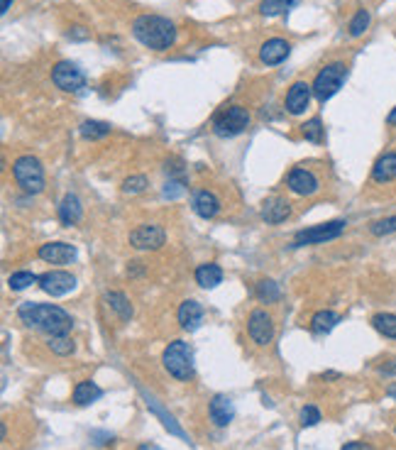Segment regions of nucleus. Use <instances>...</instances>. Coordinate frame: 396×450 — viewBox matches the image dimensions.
Masks as SVG:
<instances>
[{
    "label": "nucleus",
    "instance_id": "1",
    "mask_svg": "<svg viewBox=\"0 0 396 450\" xmlns=\"http://www.w3.org/2000/svg\"><path fill=\"white\" fill-rule=\"evenodd\" d=\"M18 316L25 326L40 328V331L49 333L52 338L54 336H69L71 326H74L71 316L66 314L64 309L52 306V304H32V301H27V304H22L18 309Z\"/></svg>",
    "mask_w": 396,
    "mask_h": 450
},
{
    "label": "nucleus",
    "instance_id": "2",
    "mask_svg": "<svg viewBox=\"0 0 396 450\" xmlns=\"http://www.w3.org/2000/svg\"><path fill=\"white\" fill-rule=\"evenodd\" d=\"M132 35L147 49L167 52L176 42V27L172 20L162 18V15H140V18L132 23Z\"/></svg>",
    "mask_w": 396,
    "mask_h": 450
},
{
    "label": "nucleus",
    "instance_id": "3",
    "mask_svg": "<svg viewBox=\"0 0 396 450\" xmlns=\"http://www.w3.org/2000/svg\"><path fill=\"white\" fill-rule=\"evenodd\" d=\"M162 362H164V370L172 377H176V380L189 382L191 377H194V353H191L189 343H184V340L169 343L162 355Z\"/></svg>",
    "mask_w": 396,
    "mask_h": 450
},
{
    "label": "nucleus",
    "instance_id": "4",
    "mask_svg": "<svg viewBox=\"0 0 396 450\" xmlns=\"http://www.w3.org/2000/svg\"><path fill=\"white\" fill-rule=\"evenodd\" d=\"M13 174H15V181H18V186L22 191H27V194H42L44 167L37 157H32V155L18 157L13 162Z\"/></svg>",
    "mask_w": 396,
    "mask_h": 450
},
{
    "label": "nucleus",
    "instance_id": "5",
    "mask_svg": "<svg viewBox=\"0 0 396 450\" xmlns=\"http://www.w3.org/2000/svg\"><path fill=\"white\" fill-rule=\"evenodd\" d=\"M345 79H348V67H345L343 62H333L328 64L326 69L318 71L316 81H313V96L318 98V101L326 103L328 98H333L335 93H338L340 89H343Z\"/></svg>",
    "mask_w": 396,
    "mask_h": 450
},
{
    "label": "nucleus",
    "instance_id": "6",
    "mask_svg": "<svg viewBox=\"0 0 396 450\" xmlns=\"http://www.w3.org/2000/svg\"><path fill=\"white\" fill-rule=\"evenodd\" d=\"M250 125V111L242 106H230L213 118V133L218 137H238Z\"/></svg>",
    "mask_w": 396,
    "mask_h": 450
},
{
    "label": "nucleus",
    "instance_id": "7",
    "mask_svg": "<svg viewBox=\"0 0 396 450\" xmlns=\"http://www.w3.org/2000/svg\"><path fill=\"white\" fill-rule=\"evenodd\" d=\"M343 230H345V221H330V223L313 225V228L296 233L294 248H304V245H321V243H328V240H335V238H338V235L343 233Z\"/></svg>",
    "mask_w": 396,
    "mask_h": 450
},
{
    "label": "nucleus",
    "instance_id": "8",
    "mask_svg": "<svg viewBox=\"0 0 396 450\" xmlns=\"http://www.w3.org/2000/svg\"><path fill=\"white\" fill-rule=\"evenodd\" d=\"M52 81L57 89H62L66 93H79L86 86L84 71L71 62H59L57 67L52 69Z\"/></svg>",
    "mask_w": 396,
    "mask_h": 450
},
{
    "label": "nucleus",
    "instance_id": "9",
    "mask_svg": "<svg viewBox=\"0 0 396 450\" xmlns=\"http://www.w3.org/2000/svg\"><path fill=\"white\" fill-rule=\"evenodd\" d=\"M247 331L257 345H269L274 338V321L264 309H255L247 318Z\"/></svg>",
    "mask_w": 396,
    "mask_h": 450
},
{
    "label": "nucleus",
    "instance_id": "10",
    "mask_svg": "<svg viewBox=\"0 0 396 450\" xmlns=\"http://www.w3.org/2000/svg\"><path fill=\"white\" fill-rule=\"evenodd\" d=\"M167 240L159 225H140L130 233V245L135 250H159Z\"/></svg>",
    "mask_w": 396,
    "mask_h": 450
},
{
    "label": "nucleus",
    "instance_id": "11",
    "mask_svg": "<svg viewBox=\"0 0 396 450\" xmlns=\"http://www.w3.org/2000/svg\"><path fill=\"white\" fill-rule=\"evenodd\" d=\"M74 287H76V279L64 270L44 272L40 277V289L47 294H52V296H64V294H69Z\"/></svg>",
    "mask_w": 396,
    "mask_h": 450
},
{
    "label": "nucleus",
    "instance_id": "12",
    "mask_svg": "<svg viewBox=\"0 0 396 450\" xmlns=\"http://www.w3.org/2000/svg\"><path fill=\"white\" fill-rule=\"evenodd\" d=\"M311 93L313 89L306 81H294L289 93H286V111L291 115H301L308 108V103H311Z\"/></svg>",
    "mask_w": 396,
    "mask_h": 450
},
{
    "label": "nucleus",
    "instance_id": "13",
    "mask_svg": "<svg viewBox=\"0 0 396 450\" xmlns=\"http://www.w3.org/2000/svg\"><path fill=\"white\" fill-rule=\"evenodd\" d=\"M286 186L294 191L296 196H313L318 191V179L308 169H294V172L286 177Z\"/></svg>",
    "mask_w": 396,
    "mask_h": 450
},
{
    "label": "nucleus",
    "instance_id": "14",
    "mask_svg": "<svg viewBox=\"0 0 396 450\" xmlns=\"http://www.w3.org/2000/svg\"><path fill=\"white\" fill-rule=\"evenodd\" d=\"M40 260L49 262V265H66V262L76 260V248L69 243H47L40 248Z\"/></svg>",
    "mask_w": 396,
    "mask_h": 450
},
{
    "label": "nucleus",
    "instance_id": "15",
    "mask_svg": "<svg viewBox=\"0 0 396 450\" xmlns=\"http://www.w3.org/2000/svg\"><path fill=\"white\" fill-rule=\"evenodd\" d=\"M291 52V45L286 40H279V37H274V40H267L260 49V59L267 67H274V64H282L286 57H289Z\"/></svg>",
    "mask_w": 396,
    "mask_h": 450
},
{
    "label": "nucleus",
    "instance_id": "16",
    "mask_svg": "<svg viewBox=\"0 0 396 450\" xmlns=\"http://www.w3.org/2000/svg\"><path fill=\"white\" fill-rule=\"evenodd\" d=\"M208 414H211L213 424L223 428V426H228L230 421H233L235 406H233V402H230V397H225V394H216L211 406H208Z\"/></svg>",
    "mask_w": 396,
    "mask_h": 450
},
{
    "label": "nucleus",
    "instance_id": "17",
    "mask_svg": "<svg viewBox=\"0 0 396 450\" xmlns=\"http://www.w3.org/2000/svg\"><path fill=\"white\" fill-rule=\"evenodd\" d=\"M289 216H291L289 201L282 199V196H272V199L264 201V206H262V218H264L267 223H272V225L284 223Z\"/></svg>",
    "mask_w": 396,
    "mask_h": 450
},
{
    "label": "nucleus",
    "instance_id": "18",
    "mask_svg": "<svg viewBox=\"0 0 396 450\" xmlns=\"http://www.w3.org/2000/svg\"><path fill=\"white\" fill-rule=\"evenodd\" d=\"M81 218H84V206H81L79 196L66 194L59 203V221L64 225H76L81 223Z\"/></svg>",
    "mask_w": 396,
    "mask_h": 450
},
{
    "label": "nucleus",
    "instance_id": "19",
    "mask_svg": "<svg viewBox=\"0 0 396 450\" xmlns=\"http://www.w3.org/2000/svg\"><path fill=\"white\" fill-rule=\"evenodd\" d=\"M372 179L377 184H389L396 179V152H387L374 162L372 167Z\"/></svg>",
    "mask_w": 396,
    "mask_h": 450
},
{
    "label": "nucleus",
    "instance_id": "20",
    "mask_svg": "<svg viewBox=\"0 0 396 450\" xmlns=\"http://www.w3.org/2000/svg\"><path fill=\"white\" fill-rule=\"evenodd\" d=\"M201 321H203V309L198 301L189 299L179 306V323L184 331H196V328L201 326Z\"/></svg>",
    "mask_w": 396,
    "mask_h": 450
},
{
    "label": "nucleus",
    "instance_id": "21",
    "mask_svg": "<svg viewBox=\"0 0 396 450\" xmlns=\"http://www.w3.org/2000/svg\"><path fill=\"white\" fill-rule=\"evenodd\" d=\"M194 211L198 213L201 218H216L218 211H220V201L218 196L213 194V191H198L194 196Z\"/></svg>",
    "mask_w": 396,
    "mask_h": 450
},
{
    "label": "nucleus",
    "instance_id": "22",
    "mask_svg": "<svg viewBox=\"0 0 396 450\" xmlns=\"http://www.w3.org/2000/svg\"><path fill=\"white\" fill-rule=\"evenodd\" d=\"M196 282L201 284L203 289H216L218 284L223 282V270H220L218 265H213V262L201 265L196 270Z\"/></svg>",
    "mask_w": 396,
    "mask_h": 450
},
{
    "label": "nucleus",
    "instance_id": "23",
    "mask_svg": "<svg viewBox=\"0 0 396 450\" xmlns=\"http://www.w3.org/2000/svg\"><path fill=\"white\" fill-rule=\"evenodd\" d=\"M101 394H103V389L98 387L96 382H79L74 387V402L79 404V406H88V404H93L96 399H101Z\"/></svg>",
    "mask_w": 396,
    "mask_h": 450
},
{
    "label": "nucleus",
    "instance_id": "24",
    "mask_svg": "<svg viewBox=\"0 0 396 450\" xmlns=\"http://www.w3.org/2000/svg\"><path fill=\"white\" fill-rule=\"evenodd\" d=\"M340 316L335 314V311H318L316 316L311 318V328L313 333H318V336H323V333H330L335 326H338Z\"/></svg>",
    "mask_w": 396,
    "mask_h": 450
},
{
    "label": "nucleus",
    "instance_id": "25",
    "mask_svg": "<svg viewBox=\"0 0 396 450\" xmlns=\"http://www.w3.org/2000/svg\"><path fill=\"white\" fill-rule=\"evenodd\" d=\"M106 301H108V306L115 311L123 321H130L132 318V306H130V301H128V296L125 294H120V292H108L106 294Z\"/></svg>",
    "mask_w": 396,
    "mask_h": 450
},
{
    "label": "nucleus",
    "instance_id": "26",
    "mask_svg": "<svg viewBox=\"0 0 396 450\" xmlns=\"http://www.w3.org/2000/svg\"><path fill=\"white\" fill-rule=\"evenodd\" d=\"M372 326L377 333H382L384 338L396 340V316L394 314H377L372 316Z\"/></svg>",
    "mask_w": 396,
    "mask_h": 450
},
{
    "label": "nucleus",
    "instance_id": "27",
    "mask_svg": "<svg viewBox=\"0 0 396 450\" xmlns=\"http://www.w3.org/2000/svg\"><path fill=\"white\" fill-rule=\"evenodd\" d=\"M108 133H110V125L101 123V120H86V123L81 125V135H84L86 140H101V137H106Z\"/></svg>",
    "mask_w": 396,
    "mask_h": 450
},
{
    "label": "nucleus",
    "instance_id": "28",
    "mask_svg": "<svg viewBox=\"0 0 396 450\" xmlns=\"http://www.w3.org/2000/svg\"><path fill=\"white\" fill-rule=\"evenodd\" d=\"M8 284L13 292H22V289L32 287V284H40V277L32 272H15V274H10Z\"/></svg>",
    "mask_w": 396,
    "mask_h": 450
},
{
    "label": "nucleus",
    "instance_id": "29",
    "mask_svg": "<svg viewBox=\"0 0 396 450\" xmlns=\"http://www.w3.org/2000/svg\"><path fill=\"white\" fill-rule=\"evenodd\" d=\"M296 3H299V0H264L260 5V10H262V15H267V18H274V15L286 13V10Z\"/></svg>",
    "mask_w": 396,
    "mask_h": 450
},
{
    "label": "nucleus",
    "instance_id": "30",
    "mask_svg": "<svg viewBox=\"0 0 396 450\" xmlns=\"http://www.w3.org/2000/svg\"><path fill=\"white\" fill-rule=\"evenodd\" d=\"M370 20L372 18H370V13H367V10H357L355 18L350 20V27H348L350 35L352 37H362L367 32V27H370Z\"/></svg>",
    "mask_w": 396,
    "mask_h": 450
},
{
    "label": "nucleus",
    "instance_id": "31",
    "mask_svg": "<svg viewBox=\"0 0 396 450\" xmlns=\"http://www.w3.org/2000/svg\"><path fill=\"white\" fill-rule=\"evenodd\" d=\"M257 296H260L262 301H267V304H274V301H279V287L277 282H272V279H264V282L257 284Z\"/></svg>",
    "mask_w": 396,
    "mask_h": 450
},
{
    "label": "nucleus",
    "instance_id": "32",
    "mask_svg": "<svg viewBox=\"0 0 396 450\" xmlns=\"http://www.w3.org/2000/svg\"><path fill=\"white\" fill-rule=\"evenodd\" d=\"M301 133H304L306 140L311 142H323V123L321 118H311L308 123L301 125Z\"/></svg>",
    "mask_w": 396,
    "mask_h": 450
},
{
    "label": "nucleus",
    "instance_id": "33",
    "mask_svg": "<svg viewBox=\"0 0 396 450\" xmlns=\"http://www.w3.org/2000/svg\"><path fill=\"white\" fill-rule=\"evenodd\" d=\"M49 348H52V353H57V355H71L74 353V343L69 340V336L49 338Z\"/></svg>",
    "mask_w": 396,
    "mask_h": 450
},
{
    "label": "nucleus",
    "instance_id": "34",
    "mask_svg": "<svg viewBox=\"0 0 396 450\" xmlns=\"http://www.w3.org/2000/svg\"><path fill=\"white\" fill-rule=\"evenodd\" d=\"M145 189H147V177H142V174H135V177H128L123 181L125 194H142Z\"/></svg>",
    "mask_w": 396,
    "mask_h": 450
},
{
    "label": "nucleus",
    "instance_id": "35",
    "mask_svg": "<svg viewBox=\"0 0 396 450\" xmlns=\"http://www.w3.org/2000/svg\"><path fill=\"white\" fill-rule=\"evenodd\" d=\"M389 233H396V216L384 218V221H377L372 225V235H389Z\"/></svg>",
    "mask_w": 396,
    "mask_h": 450
},
{
    "label": "nucleus",
    "instance_id": "36",
    "mask_svg": "<svg viewBox=\"0 0 396 450\" xmlns=\"http://www.w3.org/2000/svg\"><path fill=\"white\" fill-rule=\"evenodd\" d=\"M318 421H321V411H318L316 406H304V411H301V424L316 426Z\"/></svg>",
    "mask_w": 396,
    "mask_h": 450
},
{
    "label": "nucleus",
    "instance_id": "37",
    "mask_svg": "<svg viewBox=\"0 0 396 450\" xmlns=\"http://www.w3.org/2000/svg\"><path fill=\"white\" fill-rule=\"evenodd\" d=\"M181 194H184V184H181V181H169L167 189H164V196H167V199H179Z\"/></svg>",
    "mask_w": 396,
    "mask_h": 450
},
{
    "label": "nucleus",
    "instance_id": "38",
    "mask_svg": "<svg viewBox=\"0 0 396 450\" xmlns=\"http://www.w3.org/2000/svg\"><path fill=\"white\" fill-rule=\"evenodd\" d=\"M343 450H374L372 446H367V443H360V441H352V443H345Z\"/></svg>",
    "mask_w": 396,
    "mask_h": 450
},
{
    "label": "nucleus",
    "instance_id": "39",
    "mask_svg": "<svg viewBox=\"0 0 396 450\" xmlns=\"http://www.w3.org/2000/svg\"><path fill=\"white\" fill-rule=\"evenodd\" d=\"M69 37H71V40H86L88 32L84 30V27H74V30L69 32Z\"/></svg>",
    "mask_w": 396,
    "mask_h": 450
},
{
    "label": "nucleus",
    "instance_id": "40",
    "mask_svg": "<svg viewBox=\"0 0 396 450\" xmlns=\"http://www.w3.org/2000/svg\"><path fill=\"white\" fill-rule=\"evenodd\" d=\"M137 450H162V448H159L157 443H142V446L137 448Z\"/></svg>",
    "mask_w": 396,
    "mask_h": 450
},
{
    "label": "nucleus",
    "instance_id": "41",
    "mask_svg": "<svg viewBox=\"0 0 396 450\" xmlns=\"http://www.w3.org/2000/svg\"><path fill=\"white\" fill-rule=\"evenodd\" d=\"M387 123H389V125H396V108H394V111H392V113H389Z\"/></svg>",
    "mask_w": 396,
    "mask_h": 450
},
{
    "label": "nucleus",
    "instance_id": "42",
    "mask_svg": "<svg viewBox=\"0 0 396 450\" xmlns=\"http://www.w3.org/2000/svg\"><path fill=\"white\" fill-rule=\"evenodd\" d=\"M10 3H13V0H3V10H0V13H8V10H10Z\"/></svg>",
    "mask_w": 396,
    "mask_h": 450
},
{
    "label": "nucleus",
    "instance_id": "43",
    "mask_svg": "<svg viewBox=\"0 0 396 450\" xmlns=\"http://www.w3.org/2000/svg\"><path fill=\"white\" fill-rule=\"evenodd\" d=\"M389 397L396 399V382H394V384H389Z\"/></svg>",
    "mask_w": 396,
    "mask_h": 450
}]
</instances>
